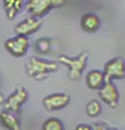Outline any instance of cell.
<instances>
[{"instance_id":"cell-4","label":"cell","mask_w":125,"mask_h":130,"mask_svg":"<svg viewBox=\"0 0 125 130\" xmlns=\"http://www.w3.org/2000/svg\"><path fill=\"white\" fill-rule=\"evenodd\" d=\"M29 100V92L24 87L17 86L14 91L11 94L6 98V102L3 104L6 111H9L12 113L19 114L21 111V107L23 104H25Z\"/></svg>"},{"instance_id":"cell-1","label":"cell","mask_w":125,"mask_h":130,"mask_svg":"<svg viewBox=\"0 0 125 130\" xmlns=\"http://www.w3.org/2000/svg\"><path fill=\"white\" fill-rule=\"evenodd\" d=\"M59 71V63L57 61H49L32 56L26 61V75L37 81H43L52 73Z\"/></svg>"},{"instance_id":"cell-7","label":"cell","mask_w":125,"mask_h":130,"mask_svg":"<svg viewBox=\"0 0 125 130\" xmlns=\"http://www.w3.org/2000/svg\"><path fill=\"white\" fill-rule=\"evenodd\" d=\"M71 102V96L67 93H51L43 99V105L47 112H55L65 108Z\"/></svg>"},{"instance_id":"cell-20","label":"cell","mask_w":125,"mask_h":130,"mask_svg":"<svg viewBox=\"0 0 125 130\" xmlns=\"http://www.w3.org/2000/svg\"><path fill=\"white\" fill-rule=\"evenodd\" d=\"M108 130H118V129H115V128H109Z\"/></svg>"},{"instance_id":"cell-9","label":"cell","mask_w":125,"mask_h":130,"mask_svg":"<svg viewBox=\"0 0 125 130\" xmlns=\"http://www.w3.org/2000/svg\"><path fill=\"white\" fill-rule=\"evenodd\" d=\"M41 25H43V23L39 19L29 16V18L22 20L21 22H19L14 26L13 30L15 32V35L29 37V36L35 34L36 31H38L39 28L41 27Z\"/></svg>"},{"instance_id":"cell-15","label":"cell","mask_w":125,"mask_h":130,"mask_svg":"<svg viewBox=\"0 0 125 130\" xmlns=\"http://www.w3.org/2000/svg\"><path fill=\"white\" fill-rule=\"evenodd\" d=\"M86 114L89 117H98L100 114L102 113V106H101V103L99 102L98 100H89L88 102L86 103Z\"/></svg>"},{"instance_id":"cell-2","label":"cell","mask_w":125,"mask_h":130,"mask_svg":"<svg viewBox=\"0 0 125 130\" xmlns=\"http://www.w3.org/2000/svg\"><path fill=\"white\" fill-rule=\"evenodd\" d=\"M88 58H89L88 52L83 51L77 56H75V58L67 56V55H60L59 62L68 67V73H67L68 79L75 81L82 78L83 72L87 66Z\"/></svg>"},{"instance_id":"cell-6","label":"cell","mask_w":125,"mask_h":130,"mask_svg":"<svg viewBox=\"0 0 125 130\" xmlns=\"http://www.w3.org/2000/svg\"><path fill=\"white\" fill-rule=\"evenodd\" d=\"M5 48L9 53L14 58H22L30 49V40L24 36L15 35L11 38H8L5 41Z\"/></svg>"},{"instance_id":"cell-19","label":"cell","mask_w":125,"mask_h":130,"mask_svg":"<svg viewBox=\"0 0 125 130\" xmlns=\"http://www.w3.org/2000/svg\"><path fill=\"white\" fill-rule=\"evenodd\" d=\"M5 102H6V96H5V94H3V93L0 92V105L5 104Z\"/></svg>"},{"instance_id":"cell-12","label":"cell","mask_w":125,"mask_h":130,"mask_svg":"<svg viewBox=\"0 0 125 130\" xmlns=\"http://www.w3.org/2000/svg\"><path fill=\"white\" fill-rule=\"evenodd\" d=\"M86 85L89 89L92 90H99L104 84H106V77L102 71L91 70L86 74L85 77Z\"/></svg>"},{"instance_id":"cell-10","label":"cell","mask_w":125,"mask_h":130,"mask_svg":"<svg viewBox=\"0 0 125 130\" xmlns=\"http://www.w3.org/2000/svg\"><path fill=\"white\" fill-rule=\"evenodd\" d=\"M0 125L7 130H23L19 114L6 109L0 112Z\"/></svg>"},{"instance_id":"cell-13","label":"cell","mask_w":125,"mask_h":130,"mask_svg":"<svg viewBox=\"0 0 125 130\" xmlns=\"http://www.w3.org/2000/svg\"><path fill=\"white\" fill-rule=\"evenodd\" d=\"M2 3L7 18L9 20H14L22 11L25 2L23 0H3Z\"/></svg>"},{"instance_id":"cell-14","label":"cell","mask_w":125,"mask_h":130,"mask_svg":"<svg viewBox=\"0 0 125 130\" xmlns=\"http://www.w3.org/2000/svg\"><path fill=\"white\" fill-rule=\"evenodd\" d=\"M34 50L40 55H46L51 50V40L49 38H39L34 43Z\"/></svg>"},{"instance_id":"cell-18","label":"cell","mask_w":125,"mask_h":130,"mask_svg":"<svg viewBox=\"0 0 125 130\" xmlns=\"http://www.w3.org/2000/svg\"><path fill=\"white\" fill-rule=\"evenodd\" d=\"M75 130H91L90 128V125H87V124H78L76 126Z\"/></svg>"},{"instance_id":"cell-11","label":"cell","mask_w":125,"mask_h":130,"mask_svg":"<svg viewBox=\"0 0 125 130\" xmlns=\"http://www.w3.org/2000/svg\"><path fill=\"white\" fill-rule=\"evenodd\" d=\"M80 27L84 31L89 32V34L96 32L101 27V19L96 13L88 12L80 18Z\"/></svg>"},{"instance_id":"cell-16","label":"cell","mask_w":125,"mask_h":130,"mask_svg":"<svg viewBox=\"0 0 125 130\" xmlns=\"http://www.w3.org/2000/svg\"><path fill=\"white\" fill-rule=\"evenodd\" d=\"M41 130H64V125L58 118H48L43 123Z\"/></svg>"},{"instance_id":"cell-17","label":"cell","mask_w":125,"mask_h":130,"mask_svg":"<svg viewBox=\"0 0 125 130\" xmlns=\"http://www.w3.org/2000/svg\"><path fill=\"white\" fill-rule=\"evenodd\" d=\"M90 128L91 130H108L110 127L106 123H94L90 125Z\"/></svg>"},{"instance_id":"cell-5","label":"cell","mask_w":125,"mask_h":130,"mask_svg":"<svg viewBox=\"0 0 125 130\" xmlns=\"http://www.w3.org/2000/svg\"><path fill=\"white\" fill-rule=\"evenodd\" d=\"M103 74L106 77V83L112 81L113 79H124L125 78V60L122 56H116L114 59L104 64Z\"/></svg>"},{"instance_id":"cell-8","label":"cell","mask_w":125,"mask_h":130,"mask_svg":"<svg viewBox=\"0 0 125 130\" xmlns=\"http://www.w3.org/2000/svg\"><path fill=\"white\" fill-rule=\"evenodd\" d=\"M98 95L111 108H115L120 102V92L112 81L106 83L98 90Z\"/></svg>"},{"instance_id":"cell-3","label":"cell","mask_w":125,"mask_h":130,"mask_svg":"<svg viewBox=\"0 0 125 130\" xmlns=\"http://www.w3.org/2000/svg\"><path fill=\"white\" fill-rule=\"evenodd\" d=\"M64 3L65 1L63 0H29L25 2V7L31 16L40 20L53 8L61 7Z\"/></svg>"}]
</instances>
